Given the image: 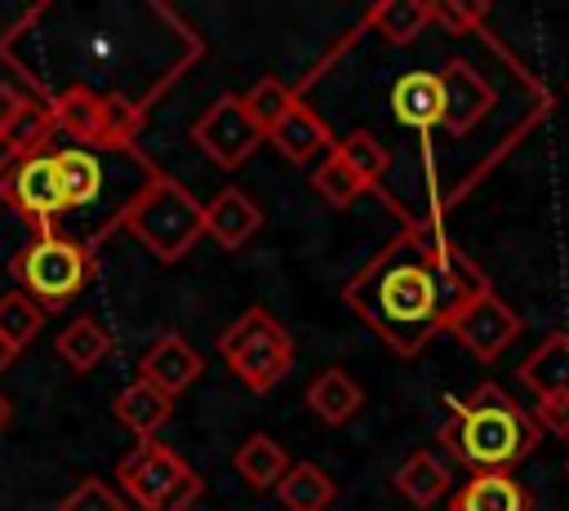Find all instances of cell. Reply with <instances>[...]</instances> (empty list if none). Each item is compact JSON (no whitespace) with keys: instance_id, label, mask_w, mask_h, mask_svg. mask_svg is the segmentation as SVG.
Here are the masks:
<instances>
[{"instance_id":"1","label":"cell","mask_w":569,"mask_h":511,"mask_svg":"<svg viewBox=\"0 0 569 511\" xmlns=\"http://www.w3.org/2000/svg\"><path fill=\"white\" fill-rule=\"evenodd\" d=\"M116 9H67L53 0L31 4L0 36V62L18 71L31 98L93 93L147 116V107L200 58V40L169 4H147L129 36L111 31Z\"/></svg>"},{"instance_id":"2","label":"cell","mask_w":569,"mask_h":511,"mask_svg":"<svg viewBox=\"0 0 569 511\" xmlns=\"http://www.w3.org/2000/svg\"><path fill=\"white\" fill-rule=\"evenodd\" d=\"M480 293H489L485 271L431 222H409L342 284V302L405 360L445 333Z\"/></svg>"},{"instance_id":"3","label":"cell","mask_w":569,"mask_h":511,"mask_svg":"<svg viewBox=\"0 0 569 511\" xmlns=\"http://www.w3.org/2000/svg\"><path fill=\"white\" fill-rule=\"evenodd\" d=\"M53 156L62 169V218H58L53 236H62L89 253L124 222V209L160 173L138 147L53 142Z\"/></svg>"},{"instance_id":"4","label":"cell","mask_w":569,"mask_h":511,"mask_svg":"<svg viewBox=\"0 0 569 511\" xmlns=\"http://www.w3.org/2000/svg\"><path fill=\"white\" fill-rule=\"evenodd\" d=\"M542 440V427L529 409H520L498 382H480L467 400H453L445 427H440V444L453 462H462L471 475H489V471H516V462H525Z\"/></svg>"},{"instance_id":"5","label":"cell","mask_w":569,"mask_h":511,"mask_svg":"<svg viewBox=\"0 0 569 511\" xmlns=\"http://www.w3.org/2000/svg\"><path fill=\"white\" fill-rule=\"evenodd\" d=\"M151 258L160 262H178L182 253L196 249V240L204 236V204L169 173H156L142 196L124 209V222H120Z\"/></svg>"},{"instance_id":"6","label":"cell","mask_w":569,"mask_h":511,"mask_svg":"<svg viewBox=\"0 0 569 511\" xmlns=\"http://www.w3.org/2000/svg\"><path fill=\"white\" fill-rule=\"evenodd\" d=\"M218 355L227 360V369L258 395L276 391L289 369H293V338L284 333V324L267 311V307H249L240 311L222 338H218Z\"/></svg>"},{"instance_id":"7","label":"cell","mask_w":569,"mask_h":511,"mask_svg":"<svg viewBox=\"0 0 569 511\" xmlns=\"http://www.w3.org/2000/svg\"><path fill=\"white\" fill-rule=\"evenodd\" d=\"M93 253L62 240V236H36L27 249L13 253L9 275L18 293H27L40 311H62L71 298H80L93 280Z\"/></svg>"},{"instance_id":"8","label":"cell","mask_w":569,"mask_h":511,"mask_svg":"<svg viewBox=\"0 0 569 511\" xmlns=\"http://www.w3.org/2000/svg\"><path fill=\"white\" fill-rule=\"evenodd\" d=\"M191 142H196L218 169H240V164L258 151V142H267V133L249 120L240 93H222V98H213V102L191 120Z\"/></svg>"},{"instance_id":"9","label":"cell","mask_w":569,"mask_h":511,"mask_svg":"<svg viewBox=\"0 0 569 511\" xmlns=\"http://www.w3.org/2000/svg\"><path fill=\"white\" fill-rule=\"evenodd\" d=\"M187 471H191V462H187L182 453H173L169 444H160V440H138V444L120 458L116 484H120L124 498H133L142 511H151Z\"/></svg>"},{"instance_id":"10","label":"cell","mask_w":569,"mask_h":511,"mask_svg":"<svg viewBox=\"0 0 569 511\" xmlns=\"http://www.w3.org/2000/svg\"><path fill=\"white\" fill-rule=\"evenodd\" d=\"M9 209H13L36 236H53V231H58V218H62V169H58L53 147L22 160Z\"/></svg>"},{"instance_id":"11","label":"cell","mask_w":569,"mask_h":511,"mask_svg":"<svg viewBox=\"0 0 569 511\" xmlns=\"http://www.w3.org/2000/svg\"><path fill=\"white\" fill-rule=\"evenodd\" d=\"M440 76V98H445V116H440V129L449 138H467L493 107V84L485 80V71H476V62L467 58H453L445 62Z\"/></svg>"},{"instance_id":"12","label":"cell","mask_w":569,"mask_h":511,"mask_svg":"<svg viewBox=\"0 0 569 511\" xmlns=\"http://www.w3.org/2000/svg\"><path fill=\"white\" fill-rule=\"evenodd\" d=\"M449 333L476 355V360H498L511 342H516V333H520V315L489 289V293H480L471 307H462V315L449 324Z\"/></svg>"},{"instance_id":"13","label":"cell","mask_w":569,"mask_h":511,"mask_svg":"<svg viewBox=\"0 0 569 511\" xmlns=\"http://www.w3.org/2000/svg\"><path fill=\"white\" fill-rule=\"evenodd\" d=\"M200 373H204V355H200L182 333H160V338L147 347V355L138 360V382L164 391L169 400L182 395Z\"/></svg>"},{"instance_id":"14","label":"cell","mask_w":569,"mask_h":511,"mask_svg":"<svg viewBox=\"0 0 569 511\" xmlns=\"http://www.w3.org/2000/svg\"><path fill=\"white\" fill-rule=\"evenodd\" d=\"M267 142H271L289 164H320V160L333 151V142H338V138H333V133H329V124H325V120H320V116L298 98V102H293V111H289V116L267 133Z\"/></svg>"},{"instance_id":"15","label":"cell","mask_w":569,"mask_h":511,"mask_svg":"<svg viewBox=\"0 0 569 511\" xmlns=\"http://www.w3.org/2000/svg\"><path fill=\"white\" fill-rule=\"evenodd\" d=\"M258 231H262V209H258L240 187H222V191L204 204V236H213L218 249L236 253V249H244Z\"/></svg>"},{"instance_id":"16","label":"cell","mask_w":569,"mask_h":511,"mask_svg":"<svg viewBox=\"0 0 569 511\" xmlns=\"http://www.w3.org/2000/svg\"><path fill=\"white\" fill-rule=\"evenodd\" d=\"M391 116L405 129H418V133L440 129V116H445L440 76L436 71H409V76H400L391 84Z\"/></svg>"},{"instance_id":"17","label":"cell","mask_w":569,"mask_h":511,"mask_svg":"<svg viewBox=\"0 0 569 511\" xmlns=\"http://www.w3.org/2000/svg\"><path fill=\"white\" fill-rule=\"evenodd\" d=\"M520 382H525L538 400H569V333L542 338V342L533 347V355H525Z\"/></svg>"},{"instance_id":"18","label":"cell","mask_w":569,"mask_h":511,"mask_svg":"<svg viewBox=\"0 0 569 511\" xmlns=\"http://www.w3.org/2000/svg\"><path fill=\"white\" fill-rule=\"evenodd\" d=\"M445 511H529V489L507 475V471H489V475H471L449 502Z\"/></svg>"},{"instance_id":"19","label":"cell","mask_w":569,"mask_h":511,"mask_svg":"<svg viewBox=\"0 0 569 511\" xmlns=\"http://www.w3.org/2000/svg\"><path fill=\"white\" fill-rule=\"evenodd\" d=\"M396 493L409 502V507H436L440 498H449V489H453V475H449V467L431 453V449H413L405 462H400V471H396Z\"/></svg>"},{"instance_id":"20","label":"cell","mask_w":569,"mask_h":511,"mask_svg":"<svg viewBox=\"0 0 569 511\" xmlns=\"http://www.w3.org/2000/svg\"><path fill=\"white\" fill-rule=\"evenodd\" d=\"M111 413H116V422H120L124 431H133L138 440H156V431H160V427L169 422V413H173V400H169L164 391L147 387V382H129V387H120Z\"/></svg>"},{"instance_id":"21","label":"cell","mask_w":569,"mask_h":511,"mask_svg":"<svg viewBox=\"0 0 569 511\" xmlns=\"http://www.w3.org/2000/svg\"><path fill=\"white\" fill-rule=\"evenodd\" d=\"M365 404V391L356 387V378H347L342 369H325L311 378L307 387V409L325 422V427H342L347 418H356Z\"/></svg>"},{"instance_id":"22","label":"cell","mask_w":569,"mask_h":511,"mask_svg":"<svg viewBox=\"0 0 569 511\" xmlns=\"http://www.w3.org/2000/svg\"><path fill=\"white\" fill-rule=\"evenodd\" d=\"M111 351H116V342H111V333L93 315H76L58 333V355H62V364L71 373H93Z\"/></svg>"},{"instance_id":"23","label":"cell","mask_w":569,"mask_h":511,"mask_svg":"<svg viewBox=\"0 0 569 511\" xmlns=\"http://www.w3.org/2000/svg\"><path fill=\"white\" fill-rule=\"evenodd\" d=\"M365 27L378 31L387 44H413L431 27V0H378L365 13Z\"/></svg>"},{"instance_id":"24","label":"cell","mask_w":569,"mask_h":511,"mask_svg":"<svg viewBox=\"0 0 569 511\" xmlns=\"http://www.w3.org/2000/svg\"><path fill=\"white\" fill-rule=\"evenodd\" d=\"M293 462H289V453L271 440V435H249L240 449H236V475L240 480H249L253 489H276L280 480H284V471H289Z\"/></svg>"},{"instance_id":"25","label":"cell","mask_w":569,"mask_h":511,"mask_svg":"<svg viewBox=\"0 0 569 511\" xmlns=\"http://www.w3.org/2000/svg\"><path fill=\"white\" fill-rule=\"evenodd\" d=\"M276 498L289 511H325L338 498V484L316 467V462H293L284 471V480L276 484Z\"/></svg>"},{"instance_id":"26","label":"cell","mask_w":569,"mask_h":511,"mask_svg":"<svg viewBox=\"0 0 569 511\" xmlns=\"http://www.w3.org/2000/svg\"><path fill=\"white\" fill-rule=\"evenodd\" d=\"M333 156L365 182V191H369V187H382V178H387V169H391V151H387L369 129H351L347 138H338V142H333Z\"/></svg>"},{"instance_id":"27","label":"cell","mask_w":569,"mask_h":511,"mask_svg":"<svg viewBox=\"0 0 569 511\" xmlns=\"http://www.w3.org/2000/svg\"><path fill=\"white\" fill-rule=\"evenodd\" d=\"M240 102H244L249 120H253L262 133H271V129L293 111L298 89H293V84H284V80H276V76H262V80H253V84H249V93H240Z\"/></svg>"},{"instance_id":"28","label":"cell","mask_w":569,"mask_h":511,"mask_svg":"<svg viewBox=\"0 0 569 511\" xmlns=\"http://www.w3.org/2000/svg\"><path fill=\"white\" fill-rule=\"evenodd\" d=\"M311 191L325 200V204H333V209H347V204H356V196L365 191V182L329 151L320 164H311Z\"/></svg>"},{"instance_id":"29","label":"cell","mask_w":569,"mask_h":511,"mask_svg":"<svg viewBox=\"0 0 569 511\" xmlns=\"http://www.w3.org/2000/svg\"><path fill=\"white\" fill-rule=\"evenodd\" d=\"M40 324H44V311L27 298V293H18V289H9L4 298H0V338L4 342H13L18 351L40 333Z\"/></svg>"},{"instance_id":"30","label":"cell","mask_w":569,"mask_h":511,"mask_svg":"<svg viewBox=\"0 0 569 511\" xmlns=\"http://www.w3.org/2000/svg\"><path fill=\"white\" fill-rule=\"evenodd\" d=\"M58 511H129V498L116 484H107L102 475H84L71 493H62Z\"/></svg>"},{"instance_id":"31","label":"cell","mask_w":569,"mask_h":511,"mask_svg":"<svg viewBox=\"0 0 569 511\" xmlns=\"http://www.w3.org/2000/svg\"><path fill=\"white\" fill-rule=\"evenodd\" d=\"M489 4L485 0H431V22L445 27L449 36H471L485 22Z\"/></svg>"},{"instance_id":"32","label":"cell","mask_w":569,"mask_h":511,"mask_svg":"<svg viewBox=\"0 0 569 511\" xmlns=\"http://www.w3.org/2000/svg\"><path fill=\"white\" fill-rule=\"evenodd\" d=\"M533 418H538L542 431L569 440V400H538V413Z\"/></svg>"},{"instance_id":"33","label":"cell","mask_w":569,"mask_h":511,"mask_svg":"<svg viewBox=\"0 0 569 511\" xmlns=\"http://www.w3.org/2000/svg\"><path fill=\"white\" fill-rule=\"evenodd\" d=\"M27 98H31V93H22L18 84H4V80H0V138L9 133V124L18 120V111L27 107Z\"/></svg>"},{"instance_id":"34","label":"cell","mask_w":569,"mask_h":511,"mask_svg":"<svg viewBox=\"0 0 569 511\" xmlns=\"http://www.w3.org/2000/svg\"><path fill=\"white\" fill-rule=\"evenodd\" d=\"M22 160H27V156H18V151H4V147H0V204H9V200H13V182H18Z\"/></svg>"},{"instance_id":"35","label":"cell","mask_w":569,"mask_h":511,"mask_svg":"<svg viewBox=\"0 0 569 511\" xmlns=\"http://www.w3.org/2000/svg\"><path fill=\"white\" fill-rule=\"evenodd\" d=\"M13 360H18V347H13V342H4V338H0V373H4V369H9V364H13Z\"/></svg>"},{"instance_id":"36","label":"cell","mask_w":569,"mask_h":511,"mask_svg":"<svg viewBox=\"0 0 569 511\" xmlns=\"http://www.w3.org/2000/svg\"><path fill=\"white\" fill-rule=\"evenodd\" d=\"M9 418H13V404H9V395H4V391H0V431H4V427H9Z\"/></svg>"}]
</instances>
